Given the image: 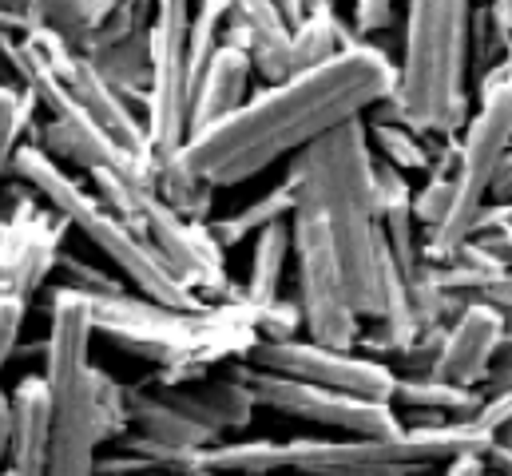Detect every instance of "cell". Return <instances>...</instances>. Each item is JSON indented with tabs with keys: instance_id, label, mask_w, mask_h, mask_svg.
Here are the masks:
<instances>
[{
	"instance_id": "cell-1",
	"label": "cell",
	"mask_w": 512,
	"mask_h": 476,
	"mask_svg": "<svg viewBox=\"0 0 512 476\" xmlns=\"http://www.w3.org/2000/svg\"><path fill=\"white\" fill-rule=\"evenodd\" d=\"M393 92V60L370 40H350L334 60L290 72L251 92L243 108L199 127L171 155L187 175L215 191L258 179L282 159H294L334 127L366 119Z\"/></svg>"
},
{
	"instance_id": "cell-2",
	"label": "cell",
	"mask_w": 512,
	"mask_h": 476,
	"mask_svg": "<svg viewBox=\"0 0 512 476\" xmlns=\"http://www.w3.org/2000/svg\"><path fill=\"white\" fill-rule=\"evenodd\" d=\"M290 179L306 191V199L326 223L354 310L362 314V322H378L382 330V338H362L358 350L382 357L389 365L421 338V326L389 258L366 119H350L306 151H298L290 163Z\"/></svg>"
},
{
	"instance_id": "cell-3",
	"label": "cell",
	"mask_w": 512,
	"mask_h": 476,
	"mask_svg": "<svg viewBox=\"0 0 512 476\" xmlns=\"http://www.w3.org/2000/svg\"><path fill=\"white\" fill-rule=\"evenodd\" d=\"M92 326L116 350L155 365V381H187L215 373L223 361H243L262 342V306L243 294L231 302H203L195 310L159 306L139 294L88 298Z\"/></svg>"
},
{
	"instance_id": "cell-4",
	"label": "cell",
	"mask_w": 512,
	"mask_h": 476,
	"mask_svg": "<svg viewBox=\"0 0 512 476\" xmlns=\"http://www.w3.org/2000/svg\"><path fill=\"white\" fill-rule=\"evenodd\" d=\"M469 32L473 0H405L393 92L370 116L397 119L433 143L457 139L473 112Z\"/></svg>"
},
{
	"instance_id": "cell-5",
	"label": "cell",
	"mask_w": 512,
	"mask_h": 476,
	"mask_svg": "<svg viewBox=\"0 0 512 476\" xmlns=\"http://www.w3.org/2000/svg\"><path fill=\"white\" fill-rule=\"evenodd\" d=\"M12 179H20L44 207H52L64 227H76L88 238L108 266L128 282L131 294L151 298L159 306H175V310H195L203 306V298H195L175 274L171 266L159 258V250L143 238V231H135L131 223H124L80 175H72L68 167H60L52 155H44L36 143H20L12 155Z\"/></svg>"
},
{
	"instance_id": "cell-6",
	"label": "cell",
	"mask_w": 512,
	"mask_h": 476,
	"mask_svg": "<svg viewBox=\"0 0 512 476\" xmlns=\"http://www.w3.org/2000/svg\"><path fill=\"white\" fill-rule=\"evenodd\" d=\"M92 342H96V326L88 298L68 286H56L48 306V342H44V385L52 405V445L44 476H96L100 365L92 361Z\"/></svg>"
},
{
	"instance_id": "cell-7",
	"label": "cell",
	"mask_w": 512,
	"mask_h": 476,
	"mask_svg": "<svg viewBox=\"0 0 512 476\" xmlns=\"http://www.w3.org/2000/svg\"><path fill=\"white\" fill-rule=\"evenodd\" d=\"M286 445V473L298 476H421L453 457L489 453V441L469 421L401 425L382 437H294Z\"/></svg>"
},
{
	"instance_id": "cell-8",
	"label": "cell",
	"mask_w": 512,
	"mask_h": 476,
	"mask_svg": "<svg viewBox=\"0 0 512 476\" xmlns=\"http://www.w3.org/2000/svg\"><path fill=\"white\" fill-rule=\"evenodd\" d=\"M512 151V72L497 64L477 80V104L457 135V163H453V207L425 235L433 258L453 254L481 231V219L489 215L497 199L501 171Z\"/></svg>"
},
{
	"instance_id": "cell-9",
	"label": "cell",
	"mask_w": 512,
	"mask_h": 476,
	"mask_svg": "<svg viewBox=\"0 0 512 476\" xmlns=\"http://www.w3.org/2000/svg\"><path fill=\"white\" fill-rule=\"evenodd\" d=\"M290 235H294V282H298L294 306L302 314V334L322 346L358 350V342L366 334L362 314L354 310V298H350L346 274L338 266V254L330 246L326 223L302 187H298V199L290 211Z\"/></svg>"
},
{
	"instance_id": "cell-10",
	"label": "cell",
	"mask_w": 512,
	"mask_h": 476,
	"mask_svg": "<svg viewBox=\"0 0 512 476\" xmlns=\"http://www.w3.org/2000/svg\"><path fill=\"white\" fill-rule=\"evenodd\" d=\"M195 0H151V80L143 92V127L155 155V167L167 163L183 139L191 116V76H187V28Z\"/></svg>"
},
{
	"instance_id": "cell-11",
	"label": "cell",
	"mask_w": 512,
	"mask_h": 476,
	"mask_svg": "<svg viewBox=\"0 0 512 476\" xmlns=\"http://www.w3.org/2000/svg\"><path fill=\"white\" fill-rule=\"evenodd\" d=\"M235 373L251 389L258 409H270V413L302 421V425H318V429L338 433V437H382V433H397L405 425L389 401H370V397H354L342 389L278 377L266 369H251L243 361L235 365Z\"/></svg>"
},
{
	"instance_id": "cell-12",
	"label": "cell",
	"mask_w": 512,
	"mask_h": 476,
	"mask_svg": "<svg viewBox=\"0 0 512 476\" xmlns=\"http://www.w3.org/2000/svg\"><path fill=\"white\" fill-rule=\"evenodd\" d=\"M243 365L278 373V377H294V381H310V385H326V389H342V393L370 397V401H389V405H393V385H397L393 365H385L382 357L366 354V350L322 346L298 334L258 342L243 357Z\"/></svg>"
},
{
	"instance_id": "cell-13",
	"label": "cell",
	"mask_w": 512,
	"mask_h": 476,
	"mask_svg": "<svg viewBox=\"0 0 512 476\" xmlns=\"http://www.w3.org/2000/svg\"><path fill=\"white\" fill-rule=\"evenodd\" d=\"M143 238L159 250V258L171 266V274L195 294V298H219L231 294L227 282V250L223 242L211 235L207 223L175 215L159 195L143 207L139 215Z\"/></svg>"
},
{
	"instance_id": "cell-14",
	"label": "cell",
	"mask_w": 512,
	"mask_h": 476,
	"mask_svg": "<svg viewBox=\"0 0 512 476\" xmlns=\"http://www.w3.org/2000/svg\"><path fill=\"white\" fill-rule=\"evenodd\" d=\"M48 32V28H44ZM48 52H52V64L64 80V88L72 92V100L96 119V127L128 155L139 167L155 171V155H151V143H147V127H143V116L124 100V92H116L100 72L96 64L76 52L72 44H64L56 32H48Z\"/></svg>"
},
{
	"instance_id": "cell-15",
	"label": "cell",
	"mask_w": 512,
	"mask_h": 476,
	"mask_svg": "<svg viewBox=\"0 0 512 476\" xmlns=\"http://www.w3.org/2000/svg\"><path fill=\"white\" fill-rule=\"evenodd\" d=\"M501 342H505V314L489 302H465L437 338L429 377L457 389H481L501 354Z\"/></svg>"
},
{
	"instance_id": "cell-16",
	"label": "cell",
	"mask_w": 512,
	"mask_h": 476,
	"mask_svg": "<svg viewBox=\"0 0 512 476\" xmlns=\"http://www.w3.org/2000/svg\"><path fill=\"white\" fill-rule=\"evenodd\" d=\"M155 389L171 405H179L191 421L207 425L219 437L227 429H247L258 409L251 389L243 385V377L235 369L231 373H199V377H187V381H155Z\"/></svg>"
},
{
	"instance_id": "cell-17",
	"label": "cell",
	"mask_w": 512,
	"mask_h": 476,
	"mask_svg": "<svg viewBox=\"0 0 512 476\" xmlns=\"http://www.w3.org/2000/svg\"><path fill=\"white\" fill-rule=\"evenodd\" d=\"M255 60L243 44H235L227 32L215 48V56L207 60L195 92H191V116H187V135L199 127H211L223 116H231L235 108H243L255 92Z\"/></svg>"
},
{
	"instance_id": "cell-18",
	"label": "cell",
	"mask_w": 512,
	"mask_h": 476,
	"mask_svg": "<svg viewBox=\"0 0 512 476\" xmlns=\"http://www.w3.org/2000/svg\"><path fill=\"white\" fill-rule=\"evenodd\" d=\"M52 445V405L44 373H28L8 393V457L4 469L20 476H44Z\"/></svg>"
},
{
	"instance_id": "cell-19",
	"label": "cell",
	"mask_w": 512,
	"mask_h": 476,
	"mask_svg": "<svg viewBox=\"0 0 512 476\" xmlns=\"http://www.w3.org/2000/svg\"><path fill=\"white\" fill-rule=\"evenodd\" d=\"M227 36L243 44L255 60L258 80L278 84L290 76V24L274 0H223Z\"/></svg>"
},
{
	"instance_id": "cell-20",
	"label": "cell",
	"mask_w": 512,
	"mask_h": 476,
	"mask_svg": "<svg viewBox=\"0 0 512 476\" xmlns=\"http://www.w3.org/2000/svg\"><path fill=\"white\" fill-rule=\"evenodd\" d=\"M128 413H131V429L167 445V449H183V453H195V449H207L215 441H223L219 433H211L207 425L191 421L179 405H171L151 377L128 385Z\"/></svg>"
},
{
	"instance_id": "cell-21",
	"label": "cell",
	"mask_w": 512,
	"mask_h": 476,
	"mask_svg": "<svg viewBox=\"0 0 512 476\" xmlns=\"http://www.w3.org/2000/svg\"><path fill=\"white\" fill-rule=\"evenodd\" d=\"M481 401V389H457L437 377H405L397 373L393 385V409L409 405L413 417L405 425H441V421H465Z\"/></svg>"
},
{
	"instance_id": "cell-22",
	"label": "cell",
	"mask_w": 512,
	"mask_h": 476,
	"mask_svg": "<svg viewBox=\"0 0 512 476\" xmlns=\"http://www.w3.org/2000/svg\"><path fill=\"white\" fill-rule=\"evenodd\" d=\"M354 40L346 16L338 12L334 0H310L306 16L290 28V72L302 68H318L326 60H334L346 44Z\"/></svg>"
},
{
	"instance_id": "cell-23",
	"label": "cell",
	"mask_w": 512,
	"mask_h": 476,
	"mask_svg": "<svg viewBox=\"0 0 512 476\" xmlns=\"http://www.w3.org/2000/svg\"><path fill=\"white\" fill-rule=\"evenodd\" d=\"M195 476H266L286 473V445L255 437V441H215L199 453H191Z\"/></svg>"
},
{
	"instance_id": "cell-24",
	"label": "cell",
	"mask_w": 512,
	"mask_h": 476,
	"mask_svg": "<svg viewBox=\"0 0 512 476\" xmlns=\"http://www.w3.org/2000/svg\"><path fill=\"white\" fill-rule=\"evenodd\" d=\"M290 262H294L290 219H286V223H274V227H266V231H258L243 298L255 302V306H274V302H282V286H286V266H290Z\"/></svg>"
},
{
	"instance_id": "cell-25",
	"label": "cell",
	"mask_w": 512,
	"mask_h": 476,
	"mask_svg": "<svg viewBox=\"0 0 512 476\" xmlns=\"http://www.w3.org/2000/svg\"><path fill=\"white\" fill-rule=\"evenodd\" d=\"M366 135H370L374 155L401 175H429L433 163H437V151H441V143H433V139L417 135L413 127L385 116H366Z\"/></svg>"
},
{
	"instance_id": "cell-26",
	"label": "cell",
	"mask_w": 512,
	"mask_h": 476,
	"mask_svg": "<svg viewBox=\"0 0 512 476\" xmlns=\"http://www.w3.org/2000/svg\"><path fill=\"white\" fill-rule=\"evenodd\" d=\"M96 64V72L116 88L124 92L135 112H143V92H147V80H151V44H147V28L135 32L120 44H108L100 52L88 56Z\"/></svg>"
},
{
	"instance_id": "cell-27",
	"label": "cell",
	"mask_w": 512,
	"mask_h": 476,
	"mask_svg": "<svg viewBox=\"0 0 512 476\" xmlns=\"http://www.w3.org/2000/svg\"><path fill=\"white\" fill-rule=\"evenodd\" d=\"M294 199H298V187H294V179L286 175V179H282L278 187H270L262 199L247 203V207H239L235 215L211 219L207 227H211V235L219 238L223 250H227V246H239V242L255 238L258 231H266V227H274V223H286L290 211H294Z\"/></svg>"
},
{
	"instance_id": "cell-28",
	"label": "cell",
	"mask_w": 512,
	"mask_h": 476,
	"mask_svg": "<svg viewBox=\"0 0 512 476\" xmlns=\"http://www.w3.org/2000/svg\"><path fill=\"white\" fill-rule=\"evenodd\" d=\"M155 195L183 219H195V223H211V207H215V187H207L203 179L187 175L175 159L159 163L155 167Z\"/></svg>"
},
{
	"instance_id": "cell-29",
	"label": "cell",
	"mask_w": 512,
	"mask_h": 476,
	"mask_svg": "<svg viewBox=\"0 0 512 476\" xmlns=\"http://www.w3.org/2000/svg\"><path fill=\"white\" fill-rule=\"evenodd\" d=\"M28 12L36 16V24L56 32L76 52L84 48V40L96 24V4L92 0H28Z\"/></svg>"
},
{
	"instance_id": "cell-30",
	"label": "cell",
	"mask_w": 512,
	"mask_h": 476,
	"mask_svg": "<svg viewBox=\"0 0 512 476\" xmlns=\"http://www.w3.org/2000/svg\"><path fill=\"white\" fill-rule=\"evenodd\" d=\"M151 24V0H116L96 24H92V32H88V40H84V56H92V52H100V48H108V44H120V40H128L135 32H143Z\"/></svg>"
},
{
	"instance_id": "cell-31",
	"label": "cell",
	"mask_w": 512,
	"mask_h": 476,
	"mask_svg": "<svg viewBox=\"0 0 512 476\" xmlns=\"http://www.w3.org/2000/svg\"><path fill=\"white\" fill-rule=\"evenodd\" d=\"M32 96L16 84H0V183L12 175V155L32 127Z\"/></svg>"
},
{
	"instance_id": "cell-32",
	"label": "cell",
	"mask_w": 512,
	"mask_h": 476,
	"mask_svg": "<svg viewBox=\"0 0 512 476\" xmlns=\"http://www.w3.org/2000/svg\"><path fill=\"white\" fill-rule=\"evenodd\" d=\"M96 429H100V445L120 441L131 429L128 385L116 381V377L104 373V369H100V381H96Z\"/></svg>"
},
{
	"instance_id": "cell-33",
	"label": "cell",
	"mask_w": 512,
	"mask_h": 476,
	"mask_svg": "<svg viewBox=\"0 0 512 476\" xmlns=\"http://www.w3.org/2000/svg\"><path fill=\"white\" fill-rule=\"evenodd\" d=\"M56 270H60V278H64L60 286H68V290H76V294H84V298H116V294H128V282H124L120 274L96 270V266H88V262L76 258V254H64V250H60Z\"/></svg>"
},
{
	"instance_id": "cell-34",
	"label": "cell",
	"mask_w": 512,
	"mask_h": 476,
	"mask_svg": "<svg viewBox=\"0 0 512 476\" xmlns=\"http://www.w3.org/2000/svg\"><path fill=\"white\" fill-rule=\"evenodd\" d=\"M397 4L401 0H350V32H354V40H370L374 44V36L393 28Z\"/></svg>"
},
{
	"instance_id": "cell-35",
	"label": "cell",
	"mask_w": 512,
	"mask_h": 476,
	"mask_svg": "<svg viewBox=\"0 0 512 476\" xmlns=\"http://www.w3.org/2000/svg\"><path fill=\"white\" fill-rule=\"evenodd\" d=\"M24 318H28V306L16 302V298H8V294H0V373H4V365L12 361L16 346H20Z\"/></svg>"
},
{
	"instance_id": "cell-36",
	"label": "cell",
	"mask_w": 512,
	"mask_h": 476,
	"mask_svg": "<svg viewBox=\"0 0 512 476\" xmlns=\"http://www.w3.org/2000/svg\"><path fill=\"white\" fill-rule=\"evenodd\" d=\"M481 231H485V235H501L512 242V199L489 207V215L481 219ZM481 231H477V235H481Z\"/></svg>"
},
{
	"instance_id": "cell-37",
	"label": "cell",
	"mask_w": 512,
	"mask_h": 476,
	"mask_svg": "<svg viewBox=\"0 0 512 476\" xmlns=\"http://www.w3.org/2000/svg\"><path fill=\"white\" fill-rule=\"evenodd\" d=\"M485 12H489V20H493V28H497V36H501V48H509L512 44V0H485Z\"/></svg>"
},
{
	"instance_id": "cell-38",
	"label": "cell",
	"mask_w": 512,
	"mask_h": 476,
	"mask_svg": "<svg viewBox=\"0 0 512 476\" xmlns=\"http://www.w3.org/2000/svg\"><path fill=\"white\" fill-rule=\"evenodd\" d=\"M274 8L286 16V24L294 28L302 16H306V8H310V0H274Z\"/></svg>"
},
{
	"instance_id": "cell-39",
	"label": "cell",
	"mask_w": 512,
	"mask_h": 476,
	"mask_svg": "<svg viewBox=\"0 0 512 476\" xmlns=\"http://www.w3.org/2000/svg\"><path fill=\"white\" fill-rule=\"evenodd\" d=\"M4 457H8V397L0 393V473H4Z\"/></svg>"
},
{
	"instance_id": "cell-40",
	"label": "cell",
	"mask_w": 512,
	"mask_h": 476,
	"mask_svg": "<svg viewBox=\"0 0 512 476\" xmlns=\"http://www.w3.org/2000/svg\"><path fill=\"white\" fill-rule=\"evenodd\" d=\"M505 199H512V151H509L505 171H501V183H497V199H493V203H505Z\"/></svg>"
},
{
	"instance_id": "cell-41",
	"label": "cell",
	"mask_w": 512,
	"mask_h": 476,
	"mask_svg": "<svg viewBox=\"0 0 512 476\" xmlns=\"http://www.w3.org/2000/svg\"><path fill=\"white\" fill-rule=\"evenodd\" d=\"M92 4H96V20H100V16H104V12H108L116 0H92Z\"/></svg>"
},
{
	"instance_id": "cell-42",
	"label": "cell",
	"mask_w": 512,
	"mask_h": 476,
	"mask_svg": "<svg viewBox=\"0 0 512 476\" xmlns=\"http://www.w3.org/2000/svg\"><path fill=\"white\" fill-rule=\"evenodd\" d=\"M131 476H179V473H131Z\"/></svg>"
},
{
	"instance_id": "cell-43",
	"label": "cell",
	"mask_w": 512,
	"mask_h": 476,
	"mask_svg": "<svg viewBox=\"0 0 512 476\" xmlns=\"http://www.w3.org/2000/svg\"><path fill=\"white\" fill-rule=\"evenodd\" d=\"M266 476H298V473H266Z\"/></svg>"
},
{
	"instance_id": "cell-44",
	"label": "cell",
	"mask_w": 512,
	"mask_h": 476,
	"mask_svg": "<svg viewBox=\"0 0 512 476\" xmlns=\"http://www.w3.org/2000/svg\"><path fill=\"white\" fill-rule=\"evenodd\" d=\"M421 476H437V473H421Z\"/></svg>"
},
{
	"instance_id": "cell-45",
	"label": "cell",
	"mask_w": 512,
	"mask_h": 476,
	"mask_svg": "<svg viewBox=\"0 0 512 476\" xmlns=\"http://www.w3.org/2000/svg\"><path fill=\"white\" fill-rule=\"evenodd\" d=\"M334 4H342V0H334Z\"/></svg>"
}]
</instances>
